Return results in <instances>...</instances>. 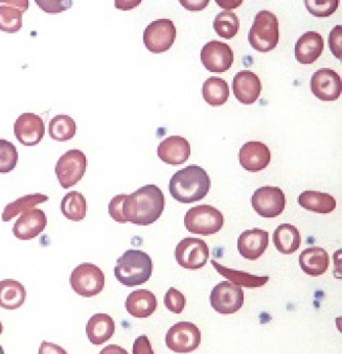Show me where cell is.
Segmentation results:
<instances>
[{
  "instance_id": "4",
  "label": "cell",
  "mask_w": 342,
  "mask_h": 354,
  "mask_svg": "<svg viewBox=\"0 0 342 354\" xmlns=\"http://www.w3.org/2000/svg\"><path fill=\"white\" fill-rule=\"evenodd\" d=\"M249 40L253 48L260 53L276 48L280 40L278 17L272 12H259L249 30Z\"/></svg>"
},
{
  "instance_id": "5",
  "label": "cell",
  "mask_w": 342,
  "mask_h": 354,
  "mask_svg": "<svg viewBox=\"0 0 342 354\" xmlns=\"http://www.w3.org/2000/svg\"><path fill=\"white\" fill-rule=\"evenodd\" d=\"M224 216L222 212L210 205H198L190 208L184 216V226L192 234H215L222 229Z\"/></svg>"
},
{
  "instance_id": "25",
  "label": "cell",
  "mask_w": 342,
  "mask_h": 354,
  "mask_svg": "<svg viewBox=\"0 0 342 354\" xmlns=\"http://www.w3.org/2000/svg\"><path fill=\"white\" fill-rule=\"evenodd\" d=\"M116 323L107 314H96L89 319L86 325V335L90 343L100 346L114 337Z\"/></svg>"
},
{
  "instance_id": "43",
  "label": "cell",
  "mask_w": 342,
  "mask_h": 354,
  "mask_svg": "<svg viewBox=\"0 0 342 354\" xmlns=\"http://www.w3.org/2000/svg\"><path fill=\"white\" fill-rule=\"evenodd\" d=\"M180 3L186 8L188 11H201L204 8L208 7L210 1L208 0H202V1H197V0H180Z\"/></svg>"
},
{
  "instance_id": "37",
  "label": "cell",
  "mask_w": 342,
  "mask_h": 354,
  "mask_svg": "<svg viewBox=\"0 0 342 354\" xmlns=\"http://www.w3.org/2000/svg\"><path fill=\"white\" fill-rule=\"evenodd\" d=\"M165 308L174 314H181L186 306V299L184 295L176 288H169L165 295Z\"/></svg>"
},
{
  "instance_id": "21",
  "label": "cell",
  "mask_w": 342,
  "mask_h": 354,
  "mask_svg": "<svg viewBox=\"0 0 342 354\" xmlns=\"http://www.w3.org/2000/svg\"><path fill=\"white\" fill-rule=\"evenodd\" d=\"M28 9V0H0V30L14 34L21 30L22 15Z\"/></svg>"
},
{
  "instance_id": "28",
  "label": "cell",
  "mask_w": 342,
  "mask_h": 354,
  "mask_svg": "<svg viewBox=\"0 0 342 354\" xmlns=\"http://www.w3.org/2000/svg\"><path fill=\"white\" fill-rule=\"evenodd\" d=\"M298 204L309 212L316 214H331L335 210L336 200L325 192L307 190L298 196Z\"/></svg>"
},
{
  "instance_id": "24",
  "label": "cell",
  "mask_w": 342,
  "mask_h": 354,
  "mask_svg": "<svg viewBox=\"0 0 342 354\" xmlns=\"http://www.w3.org/2000/svg\"><path fill=\"white\" fill-rule=\"evenodd\" d=\"M300 267L307 275L317 277L323 275L330 266V257L323 248L310 247L300 253Z\"/></svg>"
},
{
  "instance_id": "39",
  "label": "cell",
  "mask_w": 342,
  "mask_h": 354,
  "mask_svg": "<svg viewBox=\"0 0 342 354\" xmlns=\"http://www.w3.org/2000/svg\"><path fill=\"white\" fill-rule=\"evenodd\" d=\"M330 49L336 58L342 60V26H336L330 32Z\"/></svg>"
},
{
  "instance_id": "8",
  "label": "cell",
  "mask_w": 342,
  "mask_h": 354,
  "mask_svg": "<svg viewBox=\"0 0 342 354\" xmlns=\"http://www.w3.org/2000/svg\"><path fill=\"white\" fill-rule=\"evenodd\" d=\"M175 259L183 269H201L210 259V249L204 239L186 237L176 245Z\"/></svg>"
},
{
  "instance_id": "41",
  "label": "cell",
  "mask_w": 342,
  "mask_h": 354,
  "mask_svg": "<svg viewBox=\"0 0 342 354\" xmlns=\"http://www.w3.org/2000/svg\"><path fill=\"white\" fill-rule=\"evenodd\" d=\"M133 354H155L148 337L141 335L135 339L133 344Z\"/></svg>"
},
{
  "instance_id": "47",
  "label": "cell",
  "mask_w": 342,
  "mask_h": 354,
  "mask_svg": "<svg viewBox=\"0 0 342 354\" xmlns=\"http://www.w3.org/2000/svg\"><path fill=\"white\" fill-rule=\"evenodd\" d=\"M0 354H5V350H3V346L0 345Z\"/></svg>"
},
{
  "instance_id": "16",
  "label": "cell",
  "mask_w": 342,
  "mask_h": 354,
  "mask_svg": "<svg viewBox=\"0 0 342 354\" xmlns=\"http://www.w3.org/2000/svg\"><path fill=\"white\" fill-rule=\"evenodd\" d=\"M239 161L245 171L258 173L269 165L271 151L265 143L249 141L240 149Z\"/></svg>"
},
{
  "instance_id": "19",
  "label": "cell",
  "mask_w": 342,
  "mask_h": 354,
  "mask_svg": "<svg viewBox=\"0 0 342 354\" xmlns=\"http://www.w3.org/2000/svg\"><path fill=\"white\" fill-rule=\"evenodd\" d=\"M233 90L240 103L253 105L261 95V80L253 71H240L233 77Z\"/></svg>"
},
{
  "instance_id": "27",
  "label": "cell",
  "mask_w": 342,
  "mask_h": 354,
  "mask_svg": "<svg viewBox=\"0 0 342 354\" xmlns=\"http://www.w3.org/2000/svg\"><path fill=\"white\" fill-rule=\"evenodd\" d=\"M26 298L24 284L13 279L0 281V308L14 310L21 308Z\"/></svg>"
},
{
  "instance_id": "46",
  "label": "cell",
  "mask_w": 342,
  "mask_h": 354,
  "mask_svg": "<svg viewBox=\"0 0 342 354\" xmlns=\"http://www.w3.org/2000/svg\"><path fill=\"white\" fill-rule=\"evenodd\" d=\"M3 323H1V321H0V335H1V333H3Z\"/></svg>"
},
{
  "instance_id": "22",
  "label": "cell",
  "mask_w": 342,
  "mask_h": 354,
  "mask_svg": "<svg viewBox=\"0 0 342 354\" xmlns=\"http://www.w3.org/2000/svg\"><path fill=\"white\" fill-rule=\"evenodd\" d=\"M325 41L316 32H307L296 45V58L300 64H313L323 54Z\"/></svg>"
},
{
  "instance_id": "14",
  "label": "cell",
  "mask_w": 342,
  "mask_h": 354,
  "mask_svg": "<svg viewBox=\"0 0 342 354\" xmlns=\"http://www.w3.org/2000/svg\"><path fill=\"white\" fill-rule=\"evenodd\" d=\"M313 94L323 102L338 100L342 93L341 77L331 68H321L311 77Z\"/></svg>"
},
{
  "instance_id": "23",
  "label": "cell",
  "mask_w": 342,
  "mask_h": 354,
  "mask_svg": "<svg viewBox=\"0 0 342 354\" xmlns=\"http://www.w3.org/2000/svg\"><path fill=\"white\" fill-rule=\"evenodd\" d=\"M127 312L134 318L145 319L152 316L159 306L156 297L148 290H137L127 297Z\"/></svg>"
},
{
  "instance_id": "40",
  "label": "cell",
  "mask_w": 342,
  "mask_h": 354,
  "mask_svg": "<svg viewBox=\"0 0 342 354\" xmlns=\"http://www.w3.org/2000/svg\"><path fill=\"white\" fill-rule=\"evenodd\" d=\"M125 196L126 194H118V196H114L110 201L109 206H108L110 216L120 224H125V220L123 218V201H124Z\"/></svg>"
},
{
  "instance_id": "44",
  "label": "cell",
  "mask_w": 342,
  "mask_h": 354,
  "mask_svg": "<svg viewBox=\"0 0 342 354\" xmlns=\"http://www.w3.org/2000/svg\"><path fill=\"white\" fill-rule=\"evenodd\" d=\"M99 354H129L128 351L124 348L118 345H109L102 349Z\"/></svg>"
},
{
  "instance_id": "32",
  "label": "cell",
  "mask_w": 342,
  "mask_h": 354,
  "mask_svg": "<svg viewBox=\"0 0 342 354\" xmlns=\"http://www.w3.org/2000/svg\"><path fill=\"white\" fill-rule=\"evenodd\" d=\"M47 201H48V196L42 194H28V196H21L6 206L1 220L3 222H10L18 214H22L26 210L33 209L39 204L44 203Z\"/></svg>"
},
{
  "instance_id": "31",
  "label": "cell",
  "mask_w": 342,
  "mask_h": 354,
  "mask_svg": "<svg viewBox=\"0 0 342 354\" xmlns=\"http://www.w3.org/2000/svg\"><path fill=\"white\" fill-rule=\"evenodd\" d=\"M87 212L86 198L81 192H71L61 201V212L65 218L73 222L83 221Z\"/></svg>"
},
{
  "instance_id": "38",
  "label": "cell",
  "mask_w": 342,
  "mask_h": 354,
  "mask_svg": "<svg viewBox=\"0 0 342 354\" xmlns=\"http://www.w3.org/2000/svg\"><path fill=\"white\" fill-rule=\"evenodd\" d=\"M36 3L41 10L48 14L61 13L73 7L71 0H36Z\"/></svg>"
},
{
  "instance_id": "30",
  "label": "cell",
  "mask_w": 342,
  "mask_h": 354,
  "mask_svg": "<svg viewBox=\"0 0 342 354\" xmlns=\"http://www.w3.org/2000/svg\"><path fill=\"white\" fill-rule=\"evenodd\" d=\"M204 100L208 105L218 107L224 105L229 97V86L226 81L219 77H210L202 87Z\"/></svg>"
},
{
  "instance_id": "7",
  "label": "cell",
  "mask_w": 342,
  "mask_h": 354,
  "mask_svg": "<svg viewBox=\"0 0 342 354\" xmlns=\"http://www.w3.org/2000/svg\"><path fill=\"white\" fill-rule=\"evenodd\" d=\"M87 169V158L80 149H69L59 159L55 173L59 183L64 189L75 186L81 181Z\"/></svg>"
},
{
  "instance_id": "33",
  "label": "cell",
  "mask_w": 342,
  "mask_h": 354,
  "mask_svg": "<svg viewBox=\"0 0 342 354\" xmlns=\"http://www.w3.org/2000/svg\"><path fill=\"white\" fill-rule=\"evenodd\" d=\"M50 136L54 140L64 142V141L71 140L75 136L77 133V124L75 120L69 115L55 116L50 122Z\"/></svg>"
},
{
  "instance_id": "36",
  "label": "cell",
  "mask_w": 342,
  "mask_h": 354,
  "mask_svg": "<svg viewBox=\"0 0 342 354\" xmlns=\"http://www.w3.org/2000/svg\"><path fill=\"white\" fill-rule=\"evenodd\" d=\"M307 10L310 12L311 15L315 17H329L333 15L339 5V0H306L305 1Z\"/></svg>"
},
{
  "instance_id": "18",
  "label": "cell",
  "mask_w": 342,
  "mask_h": 354,
  "mask_svg": "<svg viewBox=\"0 0 342 354\" xmlns=\"http://www.w3.org/2000/svg\"><path fill=\"white\" fill-rule=\"evenodd\" d=\"M269 245V233L262 229L244 231L237 239V251L245 259L257 261Z\"/></svg>"
},
{
  "instance_id": "20",
  "label": "cell",
  "mask_w": 342,
  "mask_h": 354,
  "mask_svg": "<svg viewBox=\"0 0 342 354\" xmlns=\"http://www.w3.org/2000/svg\"><path fill=\"white\" fill-rule=\"evenodd\" d=\"M157 155L167 165H183L190 158V142L184 137H168L157 147Z\"/></svg>"
},
{
  "instance_id": "15",
  "label": "cell",
  "mask_w": 342,
  "mask_h": 354,
  "mask_svg": "<svg viewBox=\"0 0 342 354\" xmlns=\"http://www.w3.org/2000/svg\"><path fill=\"white\" fill-rule=\"evenodd\" d=\"M14 134L21 145L34 147L44 137V122L37 114L26 112L21 114L14 124Z\"/></svg>"
},
{
  "instance_id": "9",
  "label": "cell",
  "mask_w": 342,
  "mask_h": 354,
  "mask_svg": "<svg viewBox=\"0 0 342 354\" xmlns=\"http://www.w3.org/2000/svg\"><path fill=\"white\" fill-rule=\"evenodd\" d=\"M201 344V331L194 323L179 322L165 335V345L176 353H190Z\"/></svg>"
},
{
  "instance_id": "3",
  "label": "cell",
  "mask_w": 342,
  "mask_h": 354,
  "mask_svg": "<svg viewBox=\"0 0 342 354\" xmlns=\"http://www.w3.org/2000/svg\"><path fill=\"white\" fill-rule=\"evenodd\" d=\"M152 259L141 250H127L116 261L114 276L116 279L128 286H141L150 280L153 273Z\"/></svg>"
},
{
  "instance_id": "13",
  "label": "cell",
  "mask_w": 342,
  "mask_h": 354,
  "mask_svg": "<svg viewBox=\"0 0 342 354\" xmlns=\"http://www.w3.org/2000/svg\"><path fill=\"white\" fill-rule=\"evenodd\" d=\"M201 62L210 73H225L233 63V49L226 43L210 41L202 47Z\"/></svg>"
},
{
  "instance_id": "2",
  "label": "cell",
  "mask_w": 342,
  "mask_h": 354,
  "mask_svg": "<svg viewBox=\"0 0 342 354\" xmlns=\"http://www.w3.org/2000/svg\"><path fill=\"white\" fill-rule=\"evenodd\" d=\"M212 181L206 169L190 165L174 174L170 180L169 190L176 201L183 204L204 200L210 192Z\"/></svg>"
},
{
  "instance_id": "10",
  "label": "cell",
  "mask_w": 342,
  "mask_h": 354,
  "mask_svg": "<svg viewBox=\"0 0 342 354\" xmlns=\"http://www.w3.org/2000/svg\"><path fill=\"white\" fill-rule=\"evenodd\" d=\"M210 301L212 308L219 314H235L244 304L243 288L229 281L220 282L213 288Z\"/></svg>"
},
{
  "instance_id": "1",
  "label": "cell",
  "mask_w": 342,
  "mask_h": 354,
  "mask_svg": "<svg viewBox=\"0 0 342 354\" xmlns=\"http://www.w3.org/2000/svg\"><path fill=\"white\" fill-rule=\"evenodd\" d=\"M165 205V196L161 188L154 184H149L129 196H125L123 218L125 223L148 226L161 218Z\"/></svg>"
},
{
  "instance_id": "35",
  "label": "cell",
  "mask_w": 342,
  "mask_h": 354,
  "mask_svg": "<svg viewBox=\"0 0 342 354\" xmlns=\"http://www.w3.org/2000/svg\"><path fill=\"white\" fill-rule=\"evenodd\" d=\"M18 163V151L11 141L0 139V174H8Z\"/></svg>"
},
{
  "instance_id": "42",
  "label": "cell",
  "mask_w": 342,
  "mask_h": 354,
  "mask_svg": "<svg viewBox=\"0 0 342 354\" xmlns=\"http://www.w3.org/2000/svg\"><path fill=\"white\" fill-rule=\"evenodd\" d=\"M39 354H69L66 350L54 343L43 341L39 348Z\"/></svg>"
},
{
  "instance_id": "45",
  "label": "cell",
  "mask_w": 342,
  "mask_h": 354,
  "mask_svg": "<svg viewBox=\"0 0 342 354\" xmlns=\"http://www.w3.org/2000/svg\"><path fill=\"white\" fill-rule=\"evenodd\" d=\"M217 3H218L219 7L224 8V9H235V8L239 7L241 6L242 1L241 0H235V1H220V0H217Z\"/></svg>"
},
{
  "instance_id": "12",
  "label": "cell",
  "mask_w": 342,
  "mask_h": 354,
  "mask_svg": "<svg viewBox=\"0 0 342 354\" xmlns=\"http://www.w3.org/2000/svg\"><path fill=\"white\" fill-rule=\"evenodd\" d=\"M251 204L262 218H273L280 216L286 207V196L280 187L264 186L255 190Z\"/></svg>"
},
{
  "instance_id": "11",
  "label": "cell",
  "mask_w": 342,
  "mask_h": 354,
  "mask_svg": "<svg viewBox=\"0 0 342 354\" xmlns=\"http://www.w3.org/2000/svg\"><path fill=\"white\" fill-rule=\"evenodd\" d=\"M175 39L176 28L170 19L155 20L143 32V43L153 54H161L169 50Z\"/></svg>"
},
{
  "instance_id": "26",
  "label": "cell",
  "mask_w": 342,
  "mask_h": 354,
  "mask_svg": "<svg viewBox=\"0 0 342 354\" xmlns=\"http://www.w3.org/2000/svg\"><path fill=\"white\" fill-rule=\"evenodd\" d=\"M273 243L282 254L290 255L300 249L302 236L296 226L282 224L274 230Z\"/></svg>"
},
{
  "instance_id": "6",
  "label": "cell",
  "mask_w": 342,
  "mask_h": 354,
  "mask_svg": "<svg viewBox=\"0 0 342 354\" xmlns=\"http://www.w3.org/2000/svg\"><path fill=\"white\" fill-rule=\"evenodd\" d=\"M69 283L80 296L91 298L105 288V274L93 263H81L71 273Z\"/></svg>"
},
{
  "instance_id": "29",
  "label": "cell",
  "mask_w": 342,
  "mask_h": 354,
  "mask_svg": "<svg viewBox=\"0 0 342 354\" xmlns=\"http://www.w3.org/2000/svg\"><path fill=\"white\" fill-rule=\"evenodd\" d=\"M210 263L219 274L227 278L231 283L241 286V288L242 286L249 288H261V286H265L269 280V276L251 275V274L245 273V272L235 271V270L223 267L222 265L217 263L214 259Z\"/></svg>"
},
{
  "instance_id": "17",
  "label": "cell",
  "mask_w": 342,
  "mask_h": 354,
  "mask_svg": "<svg viewBox=\"0 0 342 354\" xmlns=\"http://www.w3.org/2000/svg\"><path fill=\"white\" fill-rule=\"evenodd\" d=\"M47 226L46 214L43 210L33 209L22 212L13 226V234L20 241H30L39 236Z\"/></svg>"
},
{
  "instance_id": "34",
  "label": "cell",
  "mask_w": 342,
  "mask_h": 354,
  "mask_svg": "<svg viewBox=\"0 0 342 354\" xmlns=\"http://www.w3.org/2000/svg\"><path fill=\"white\" fill-rule=\"evenodd\" d=\"M214 28L218 36L229 40L237 34L239 18L233 12H221L215 18Z\"/></svg>"
}]
</instances>
